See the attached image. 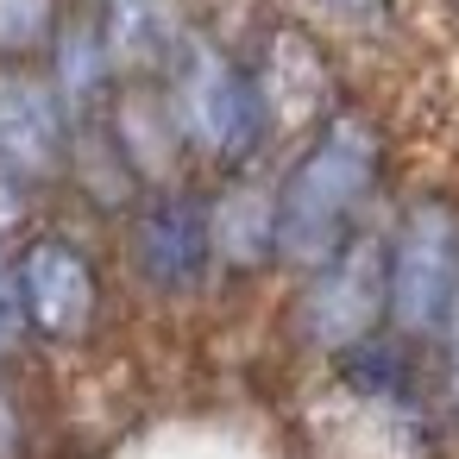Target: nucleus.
<instances>
[{
    "label": "nucleus",
    "mask_w": 459,
    "mask_h": 459,
    "mask_svg": "<svg viewBox=\"0 0 459 459\" xmlns=\"http://www.w3.org/2000/svg\"><path fill=\"white\" fill-rule=\"evenodd\" d=\"M377 164H384L377 126L365 114H333L308 139V152L290 164L283 189L271 195V208H277V258L321 271L352 239L346 227L365 208V195L377 183Z\"/></svg>",
    "instance_id": "obj_1"
},
{
    "label": "nucleus",
    "mask_w": 459,
    "mask_h": 459,
    "mask_svg": "<svg viewBox=\"0 0 459 459\" xmlns=\"http://www.w3.org/2000/svg\"><path fill=\"white\" fill-rule=\"evenodd\" d=\"M170 120L214 164H246L264 145V101L252 70L208 39H183L170 57Z\"/></svg>",
    "instance_id": "obj_2"
},
{
    "label": "nucleus",
    "mask_w": 459,
    "mask_h": 459,
    "mask_svg": "<svg viewBox=\"0 0 459 459\" xmlns=\"http://www.w3.org/2000/svg\"><path fill=\"white\" fill-rule=\"evenodd\" d=\"M384 308L403 333H440L459 308V214L446 202H415L384 246Z\"/></svg>",
    "instance_id": "obj_3"
},
{
    "label": "nucleus",
    "mask_w": 459,
    "mask_h": 459,
    "mask_svg": "<svg viewBox=\"0 0 459 459\" xmlns=\"http://www.w3.org/2000/svg\"><path fill=\"white\" fill-rule=\"evenodd\" d=\"M377 315H384V239L359 233L321 264L315 296H308V333L333 352H352L365 346Z\"/></svg>",
    "instance_id": "obj_4"
},
{
    "label": "nucleus",
    "mask_w": 459,
    "mask_h": 459,
    "mask_svg": "<svg viewBox=\"0 0 459 459\" xmlns=\"http://www.w3.org/2000/svg\"><path fill=\"white\" fill-rule=\"evenodd\" d=\"M13 302L45 340H76L95 321V271L70 239H32L13 264Z\"/></svg>",
    "instance_id": "obj_5"
},
{
    "label": "nucleus",
    "mask_w": 459,
    "mask_h": 459,
    "mask_svg": "<svg viewBox=\"0 0 459 459\" xmlns=\"http://www.w3.org/2000/svg\"><path fill=\"white\" fill-rule=\"evenodd\" d=\"M70 164V120L45 76L32 70H0V170L26 183L57 177Z\"/></svg>",
    "instance_id": "obj_6"
},
{
    "label": "nucleus",
    "mask_w": 459,
    "mask_h": 459,
    "mask_svg": "<svg viewBox=\"0 0 459 459\" xmlns=\"http://www.w3.org/2000/svg\"><path fill=\"white\" fill-rule=\"evenodd\" d=\"M133 271L158 290H195L208 277L214 239H208V208L189 195H158L133 221Z\"/></svg>",
    "instance_id": "obj_7"
},
{
    "label": "nucleus",
    "mask_w": 459,
    "mask_h": 459,
    "mask_svg": "<svg viewBox=\"0 0 459 459\" xmlns=\"http://www.w3.org/2000/svg\"><path fill=\"white\" fill-rule=\"evenodd\" d=\"M95 20L108 39V64L126 76L170 64L183 45V0H101Z\"/></svg>",
    "instance_id": "obj_8"
},
{
    "label": "nucleus",
    "mask_w": 459,
    "mask_h": 459,
    "mask_svg": "<svg viewBox=\"0 0 459 459\" xmlns=\"http://www.w3.org/2000/svg\"><path fill=\"white\" fill-rule=\"evenodd\" d=\"M208 239L227 264H264L277 258V208L264 189H227L208 208Z\"/></svg>",
    "instance_id": "obj_9"
},
{
    "label": "nucleus",
    "mask_w": 459,
    "mask_h": 459,
    "mask_svg": "<svg viewBox=\"0 0 459 459\" xmlns=\"http://www.w3.org/2000/svg\"><path fill=\"white\" fill-rule=\"evenodd\" d=\"M57 26H64L57 0H0V57L20 64V57L51 51Z\"/></svg>",
    "instance_id": "obj_10"
},
{
    "label": "nucleus",
    "mask_w": 459,
    "mask_h": 459,
    "mask_svg": "<svg viewBox=\"0 0 459 459\" xmlns=\"http://www.w3.org/2000/svg\"><path fill=\"white\" fill-rule=\"evenodd\" d=\"M26 208H32V195H26V177L0 170V239H7V233L26 221Z\"/></svg>",
    "instance_id": "obj_11"
},
{
    "label": "nucleus",
    "mask_w": 459,
    "mask_h": 459,
    "mask_svg": "<svg viewBox=\"0 0 459 459\" xmlns=\"http://www.w3.org/2000/svg\"><path fill=\"white\" fill-rule=\"evenodd\" d=\"M333 13H346V20H384L390 13V0H327Z\"/></svg>",
    "instance_id": "obj_12"
},
{
    "label": "nucleus",
    "mask_w": 459,
    "mask_h": 459,
    "mask_svg": "<svg viewBox=\"0 0 459 459\" xmlns=\"http://www.w3.org/2000/svg\"><path fill=\"white\" fill-rule=\"evenodd\" d=\"M13 315H20V302H13V271H7V258H0V321L13 327Z\"/></svg>",
    "instance_id": "obj_13"
},
{
    "label": "nucleus",
    "mask_w": 459,
    "mask_h": 459,
    "mask_svg": "<svg viewBox=\"0 0 459 459\" xmlns=\"http://www.w3.org/2000/svg\"><path fill=\"white\" fill-rule=\"evenodd\" d=\"M13 446V409H7V396H0V453Z\"/></svg>",
    "instance_id": "obj_14"
},
{
    "label": "nucleus",
    "mask_w": 459,
    "mask_h": 459,
    "mask_svg": "<svg viewBox=\"0 0 459 459\" xmlns=\"http://www.w3.org/2000/svg\"><path fill=\"white\" fill-rule=\"evenodd\" d=\"M0 346H7V321H0Z\"/></svg>",
    "instance_id": "obj_15"
}]
</instances>
